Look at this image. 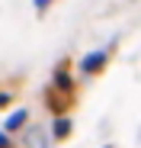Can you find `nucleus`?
I'll use <instances>...</instances> for the list:
<instances>
[{
	"label": "nucleus",
	"mask_w": 141,
	"mask_h": 148,
	"mask_svg": "<svg viewBox=\"0 0 141 148\" xmlns=\"http://www.w3.org/2000/svg\"><path fill=\"white\" fill-rule=\"evenodd\" d=\"M109 64V48H96L93 55L80 58V74H87V77H96V74Z\"/></svg>",
	"instance_id": "1"
},
{
	"label": "nucleus",
	"mask_w": 141,
	"mask_h": 148,
	"mask_svg": "<svg viewBox=\"0 0 141 148\" xmlns=\"http://www.w3.org/2000/svg\"><path fill=\"white\" fill-rule=\"evenodd\" d=\"M70 100H74L70 93H61V90H55V87H48V93H45V106H48L55 116H64V110L70 106Z\"/></svg>",
	"instance_id": "2"
},
{
	"label": "nucleus",
	"mask_w": 141,
	"mask_h": 148,
	"mask_svg": "<svg viewBox=\"0 0 141 148\" xmlns=\"http://www.w3.org/2000/svg\"><path fill=\"white\" fill-rule=\"evenodd\" d=\"M29 122V110L22 106V110H13L10 116H7V122H3V132L7 135H13V132H22V126Z\"/></svg>",
	"instance_id": "3"
},
{
	"label": "nucleus",
	"mask_w": 141,
	"mask_h": 148,
	"mask_svg": "<svg viewBox=\"0 0 141 148\" xmlns=\"http://www.w3.org/2000/svg\"><path fill=\"white\" fill-rule=\"evenodd\" d=\"M70 129H74V126H70V119H67V116H55V122H52V138L61 142V138L70 135Z\"/></svg>",
	"instance_id": "4"
},
{
	"label": "nucleus",
	"mask_w": 141,
	"mask_h": 148,
	"mask_svg": "<svg viewBox=\"0 0 141 148\" xmlns=\"http://www.w3.org/2000/svg\"><path fill=\"white\" fill-rule=\"evenodd\" d=\"M32 3H35V10H39V13H45V10L55 3V0H32Z\"/></svg>",
	"instance_id": "5"
},
{
	"label": "nucleus",
	"mask_w": 141,
	"mask_h": 148,
	"mask_svg": "<svg viewBox=\"0 0 141 148\" xmlns=\"http://www.w3.org/2000/svg\"><path fill=\"white\" fill-rule=\"evenodd\" d=\"M10 100H13V97L3 90V93H0V110H7V106H10Z\"/></svg>",
	"instance_id": "6"
},
{
	"label": "nucleus",
	"mask_w": 141,
	"mask_h": 148,
	"mask_svg": "<svg viewBox=\"0 0 141 148\" xmlns=\"http://www.w3.org/2000/svg\"><path fill=\"white\" fill-rule=\"evenodd\" d=\"M0 148H10V135L7 132H0Z\"/></svg>",
	"instance_id": "7"
}]
</instances>
